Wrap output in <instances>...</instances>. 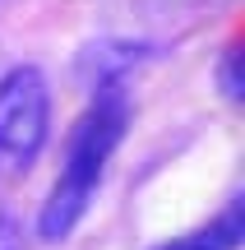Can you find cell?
<instances>
[{"mask_svg": "<svg viewBox=\"0 0 245 250\" xmlns=\"http://www.w3.org/2000/svg\"><path fill=\"white\" fill-rule=\"evenodd\" d=\"M125 125H130V102L120 88H102L93 98V107L74 121L70 144H65V167L56 176L51 195H46L42 213H37V236L42 241L56 246L83 223L102 176H107V162L116 158L120 139H125Z\"/></svg>", "mask_w": 245, "mask_h": 250, "instance_id": "cell-1", "label": "cell"}, {"mask_svg": "<svg viewBox=\"0 0 245 250\" xmlns=\"http://www.w3.org/2000/svg\"><path fill=\"white\" fill-rule=\"evenodd\" d=\"M51 139V83L37 65L0 74V176L23 181Z\"/></svg>", "mask_w": 245, "mask_h": 250, "instance_id": "cell-2", "label": "cell"}, {"mask_svg": "<svg viewBox=\"0 0 245 250\" xmlns=\"http://www.w3.org/2000/svg\"><path fill=\"white\" fill-rule=\"evenodd\" d=\"M241 236H245V208H241V199H231L213 223L194 227V232L176 236V241H167V246H157V250H236Z\"/></svg>", "mask_w": 245, "mask_h": 250, "instance_id": "cell-3", "label": "cell"}, {"mask_svg": "<svg viewBox=\"0 0 245 250\" xmlns=\"http://www.w3.org/2000/svg\"><path fill=\"white\" fill-rule=\"evenodd\" d=\"M218 83H222V98L227 102H241L245 98V79H241V51L236 46H227L218 61Z\"/></svg>", "mask_w": 245, "mask_h": 250, "instance_id": "cell-4", "label": "cell"}, {"mask_svg": "<svg viewBox=\"0 0 245 250\" xmlns=\"http://www.w3.org/2000/svg\"><path fill=\"white\" fill-rule=\"evenodd\" d=\"M0 250H23V227L5 204H0Z\"/></svg>", "mask_w": 245, "mask_h": 250, "instance_id": "cell-5", "label": "cell"}]
</instances>
